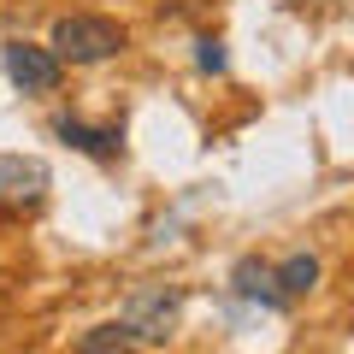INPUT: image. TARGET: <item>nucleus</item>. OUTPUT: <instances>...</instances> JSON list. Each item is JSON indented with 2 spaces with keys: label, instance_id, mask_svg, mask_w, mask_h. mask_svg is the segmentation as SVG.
Instances as JSON below:
<instances>
[{
  "label": "nucleus",
  "instance_id": "7ed1b4c3",
  "mask_svg": "<svg viewBox=\"0 0 354 354\" xmlns=\"http://www.w3.org/2000/svg\"><path fill=\"white\" fill-rule=\"evenodd\" d=\"M0 65H6V77H12L24 95H53L65 77V65L53 59L48 48H36V41H6L0 48Z\"/></svg>",
  "mask_w": 354,
  "mask_h": 354
},
{
  "label": "nucleus",
  "instance_id": "1a4fd4ad",
  "mask_svg": "<svg viewBox=\"0 0 354 354\" xmlns=\"http://www.w3.org/2000/svg\"><path fill=\"white\" fill-rule=\"evenodd\" d=\"M195 65H201L207 77H218V71H225V41H218V36H201V41H195Z\"/></svg>",
  "mask_w": 354,
  "mask_h": 354
},
{
  "label": "nucleus",
  "instance_id": "20e7f679",
  "mask_svg": "<svg viewBox=\"0 0 354 354\" xmlns=\"http://www.w3.org/2000/svg\"><path fill=\"white\" fill-rule=\"evenodd\" d=\"M48 195V165L30 153H0V207H41Z\"/></svg>",
  "mask_w": 354,
  "mask_h": 354
},
{
  "label": "nucleus",
  "instance_id": "f03ea898",
  "mask_svg": "<svg viewBox=\"0 0 354 354\" xmlns=\"http://www.w3.org/2000/svg\"><path fill=\"white\" fill-rule=\"evenodd\" d=\"M177 313H183V290H165V283H153V290H136L124 307V319L118 325L130 330L136 342H165L177 325Z\"/></svg>",
  "mask_w": 354,
  "mask_h": 354
},
{
  "label": "nucleus",
  "instance_id": "423d86ee",
  "mask_svg": "<svg viewBox=\"0 0 354 354\" xmlns=\"http://www.w3.org/2000/svg\"><path fill=\"white\" fill-rule=\"evenodd\" d=\"M53 136L65 142V148L88 153V160H118V124H83V118H53Z\"/></svg>",
  "mask_w": 354,
  "mask_h": 354
},
{
  "label": "nucleus",
  "instance_id": "0eeeda50",
  "mask_svg": "<svg viewBox=\"0 0 354 354\" xmlns=\"http://www.w3.org/2000/svg\"><path fill=\"white\" fill-rule=\"evenodd\" d=\"M272 278H278L283 301H301V295H313V283H319V260L313 254H290L283 266H272Z\"/></svg>",
  "mask_w": 354,
  "mask_h": 354
},
{
  "label": "nucleus",
  "instance_id": "f257e3e1",
  "mask_svg": "<svg viewBox=\"0 0 354 354\" xmlns=\"http://www.w3.org/2000/svg\"><path fill=\"white\" fill-rule=\"evenodd\" d=\"M124 24L118 18H101V12H65L48 36V53L59 65H101L113 53H124Z\"/></svg>",
  "mask_w": 354,
  "mask_h": 354
},
{
  "label": "nucleus",
  "instance_id": "6e6552de",
  "mask_svg": "<svg viewBox=\"0 0 354 354\" xmlns=\"http://www.w3.org/2000/svg\"><path fill=\"white\" fill-rule=\"evenodd\" d=\"M130 348H136V337H130L124 325H95L77 342V354H130Z\"/></svg>",
  "mask_w": 354,
  "mask_h": 354
},
{
  "label": "nucleus",
  "instance_id": "39448f33",
  "mask_svg": "<svg viewBox=\"0 0 354 354\" xmlns=\"http://www.w3.org/2000/svg\"><path fill=\"white\" fill-rule=\"evenodd\" d=\"M230 290H236V301H254V307H266V313H283V295H278V278H272V266L266 260H236L230 266Z\"/></svg>",
  "mask_w": 354,
  "mask_h": 354
}]
</instances>
